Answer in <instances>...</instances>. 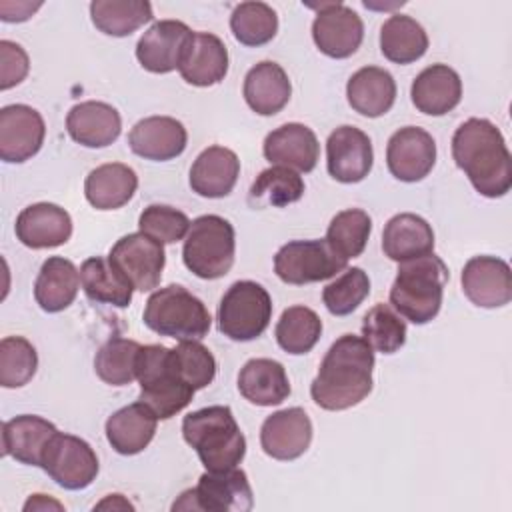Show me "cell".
I'll list each match as a JSON object with an SVG mask.
<instances>
[{
	"label": "cell",
	"mask_w": 512,
	"mask_h": 512,
	"mask_svg": "<svg viewBox=\"0 0 512 512\" xmlns=\"http://www.w3.org/2000/svg\"><path fill=\"white\" fill-rule=\"evenodd\" d=\"M374 350L362 336L342 334L328 348L310 384L312 400L330 412L360 404L374 386Z\"/></svg>",
	"instance_id": "1"
},
{
	"label": "cell",
	"mask_w": 512,
	"mask_h": 512,
	"mask_svg": "<svg viewBox=\"0 0 512 512\" xmlns=\"http://www.w3.org/2000/svg\"><path fill=\"white\" fill-rule=\"evenodd\" d=\"M452 158L474 190L500 198L512 188V156L500 128L486 118H468L452 136Z\"/></svg>",
	"instance_id": "2"
},
{
	"label": "cell",
	"mask_w": 512,
	"mask_h": 512,
	"mask_svg": "<svg viewBox=\"0 0 512 512\" xmlns=\"http://www.w3.org/2000/svg\"><path fill=\"white\" fill-rule=\"evenodd\" d=\"M448 266L434 252L398 262V274L390 288V306L414 324H426L440 312Z\"/></svg>",
	"instance_id": "3"
},
{
	"label": "cell",
	"mask_w": 512,
	"mask_h": 512,
	"mask_svg": "<svg viewBox=\"0 0 512 512\" xmlns=\"http://www.w3.org/2000/svg\"><path fill=\"white\" fill-rule=\"evenodd\" d=\"M182 436L206 470H228L246 456V438L228 406H206L182 420Z\"/></svg>",
	"instance_id": "4"
},
{
	"label": "cell",
	"mask_w": 512,
	"mask_h": 512,
	"mask_svg": "<svg viewBox=\"0 0 512 512\" xmlns=\"http://www.w3.org/2000/svg\"><path fill=\"white\" fill-rule=\"evenodd\" d=\"M136 380L140 384L138 400L144 402L158 420H168L182 412L196 392L180 376L172 348L162 344H146L140 348Z\"/></svg>",
	"instance_id": "5"
},
{
	"label": "cell",
	"mask_w": 512,
	"mask_h": 512,
	"mask_svg": "<svg viewBox=\"0 0 512 512\" xmlns=\"http://www.w3.org/2000/svg\"><path fill=\"white\" fill-rule=\"evenodd\" d=\"M142 320L152 332L176 340H202L212 326L206 304L180 284L154 290Z\"/></svg>",
	"instance_id": "6"
},
{
	"label": "cell",
	"mask_w": 512,
	"mask_h": 512,
	"mask_svg": "<svg viewBox=\"0 0 512 512\" xmlns=\"http://www.w3.org/2000/svg\"><path fill=\"white\" fill-rule=\"evenodd\" d=\"M234 252V226L226 218L204 214L190 222L182 260L194 276L202 280H218L226 276L234 264Z\"/></svg>",
	"instance_id": "7"
},
{
	"label": "cell",
	"mask_w": 512,
	"mask_h": 512,
	"mask_svg": "<svg viewBox=\"0 0 512 512\" xmlns=\"http://www.w3.org/2000/svg\"><path fill=\"white\" fill-rule=\"evenodd\" d=\"M272 320V298L252 280L234 282L218 304V330L236 342H250L264 334Z\"/></svg>",
	"instance_id": "8"
},
{
	"label": "cell",
	"mask_w": 512,
	"mask_h": 512,
	"mask_svg": "<svg viewBox=\"0 0 512 512\" xmlns=\"http://www.w3.org/2000/svg\"><path fill=\"white\" fill-rule=\"evenodd\" d=\"M254 506L248 476L238 466L228 470H206L198 484L180 494L172 510L248 512Z\"/></svg>",
	"instance_id": "9"
},
{
	"label": "cell",
	"mask_w": 512,
	"mask_h": 512,
	"mask_svg": "<svg viewBox=\"0 0 512 512\" xmlns=\"http://www.w3.org/2000/svg\"><path fill=\"white\" fill-rule=\"evenodd\" d=\"M346 260L340 258L328 242L322 240H292L274 256L276 276L294 286L322 282L346 270Z\"/></svg>",
	"instance_id": "10"
},
{
	"label": "cell",
	"mask_w": 512,
	"mask_h": 512,
	"mask_svg": "<svg viewBox=\"0 0 512 512\" xmlns=\"http://www.w3.org/2000/svg\"><path fill=\"white\" fill-rule=\"evenodd\" d=\"M58 486L66 490H84L98 476V456L92 446L72 434L58 432L42 458L40 466Z\"/></svg>",
	"instance_id": "11"
},
{
	"label": "cell",
	"mask_w": 512,
	"mask_h": 512,
	"mask_svg": "<svg viewBox=\"0 0 512 512\" xmlns=\"http://www.w3.org/2000/svg\"><path fill=\"white\" fill-rule=\"evenodd\" d=\"M108 260L138 292L154 290L166 264L164 246L142 232L126 234L110 248Z\"/></svg>",
	"instance_id": "12"
},
{
	"label": "cell",
	"mask_w": 512,
	"mask_h": 512,
	"mask_svg": "<svg viewBox=\"0 0 512 512\" xmlns=\"http://www.w3.org/2000/svg\"><path fill=\"white\" fill-rule=\"evenodd\" d=\"M316 48L336 60L352 56L364 40L362 18L342 2L320 4L312 22Z\"/></svg>",
	"instance_id": "13"
},
{
	"label": "cell",
	"mask_w": 512,
	"mask_h": 512,
	"mask_svg": "<svg viewBox=\"0 0 512 512\" xmlns=\"http://www.w3.org/2000/svg\"><path fill=\"white\" fill-rule=\"evenodd\" d=\"M46 124L28 104H8L0 110V158L20 164L36 156L44 144Z\"/></svg>",
	"instance_id": "14"
},
{
	"label": "cell",
	"mask_w": 512,
	"mask_h": 512,
	"mask_svg": "<svg viewBox=\"0 0 512 512\" xmlns=\"http://www.w3.org/2000/svg\"><path fill=\"white\" fill-rule=\"evenodd\" d=\"M194 32L180 20L154 22L136 44L140 66L152 74H168L178 70Z\"/></svg>",
	"instance_id": "15"
},
{
	"label": "cell",
	"mask_w": 512,
	"mask_h": 512,
	"mask_svg": "<svg viewBox=\"0 0 512 512\" xmlns=\"http://www.w3.org/2000/svg\"><path fill=\"white\" fill-rule=\"evenodd\" d=\"M374 164L372 142L366 132L356 126H338L326 140L328 174L342 184L364 180Z\"/></svg>",
	"instance_id": "16"
},
{
	"label": "cell",
	"mask_w": 512,
	"mask_h": 512,
	"mask_svg": "<svg viewBox=\"0 0 512 512\" xmlns=\"http://www.w3.org/2000/svg\"><path fill=\"white\" fill-rule=\"evenodd\" d=\"M386 164L400 182H420L436 164V142L432 134L418 126L396 130L386 146Z\"/></svg>",
	"instance_id": "17"
},
{
	"label": "cell",
	"mask_w": 512,
	"mask_h": 512,
	"mask_svg": "<svg viewBox=\"0 0 512 512\" xmlns=\"http://www.w3.org/2000/svg\"><path fill=\"white\" fill-rule=\"evenodd\" d=\"M312 420L304 408H284L270 414L260 428L262 450L274 460H296L312 442Z\"/></svg>",
	"instance_id": "18"
},
{
	"label": "cell",
	"mask_w": 512,
	"mask_h": 512,
	"mask_svg": "<svg viewBox=\"0 0 512 512\" xmlns=\"http://www.w3.org/2000/svg\"><path fill=\"white\" fill-rule=\"evenodd\" d=\"M462 290L480 308H500L512 300V272L496 256H474L462 268Z\"/></svg>",
	"instance_id": "19"
},
{
	"label": "cell",
	"mask_w": 512,
	"mask_h": 512,
	"mask_svg": "<svg viewBox=\"0 0 512 512\" xmlns=\"http://www.w3.org/2000/svg\"><path fill=\"white\" fill-rule=\"evenodd\" d=\"M188 132L184 124L172 116H148L138 120L130 134L128 146L130 150L154 162H166L180 156L186 150Z\"/></svg>",
	"instance_id": "20"
},
{
	"label": "cell",
	"mask_w": 512,
	"mask_h": 512,
	"mask_svg": "<svg viewBox=\"0 0 512 512\" xmlns=\"http://www.w3.org/2000/svg\"><path fill=\"white\" fill-rule=\"evenodd\" d=\"M262 152L272 166H286L306 174L316 168L320 144L308 126L300 122H288L264 138Z\"/></svg>",
	"instance_id": "21"
},
{
	"label": "cell",
	"mask_w": 512,
	"mask_h": 512,
	"mask_svg": "<svg viewBox=\"0 0 512 512\" xmlns=\"http://www.w3.org/2000/svg\"><path fill=\"white\" fill-rule=\"evenodd\" d=\"M16 238L32 248H56L70 240L72 236V218L70 214L52 202H36L26 206L14 224Z\"/></svg>",
	"instance_id": "22"
},
{
	"label": "cell",
	"mask_w": 512,
	"mask_h": 512,
	"mask_svg": "<svg viewBox=\"0 0 512 512\" xmlns=\"http://www.w3.org/2000/svg\"><path fill=\"white\" fill-rule=\"evenodd\" d=\"M66 130L74 142L86 148H106L122 132V118L112 104L86 100L70 108Z\"/></svg>",
	"instance_id": "23"
},
{
	"label": "cell",
	"mask_w": 512,
	"mask_h": 512,
	"mask_svg": "<svg viewBox=\"0 0 512 512\" xmlns=\"http://www.w3.org/2000/svg\"><path fill=\"white\" fill-rule=\"evenodd\" d=\"M410 98L422 114L444 116L460 104L462 80L448 64H432L412 80Z\"/></svg>",
	"instance_id": "24"
},
{
	"label": "cell",
	"mask_w": 512,
	"mask_h": 512,
	"mask_svg": "<svg viewBox=\"0 0 512 512\" xmlns=\"http://www.w3.org/2000/svg\"><path fill=\"white\" fill-rule=\"evenodd\" d=\"M58 428L42 416L22 414L2 426V454L20 464L42 466L44 452Z\"/></svg>",
	"instance_id": "25"
},
{
	"label": "cell",
	"mask_w": 512,
	"mask_h": 512,
	"mask_svg": "<svg viewBox=\"0 0 512 512\" xmlns=\"http://www.w3.org/2000/svg\"><path fill=\"white\" fill-rule=\"evenodd\" d=\"M240 160L236 152L224 146H208L190 168V188L202 198H224L236 186Z\"/></svg>",
	"instance_id": "26"
},
{
	"label": "cell",
	"mask_w": 512,
	"mask_h": 512,
	"mask_svg": "<svg viewBox=\"0 0 512 512\" xmlns=\"http://www.w3.org/2000/svg\"><path fill=\"white\" fill-rule=\"evenodd\" d=\"M156 424V414L144 402L138 400L110 414L104 432L108 444L118 454L134 456L152 442L156 434Z\"/></svg>",
	"instance_id": "27"
},
{
	"label": "cell",
	"mask_w": 512,
	"mask_h": 512,
	"mask_svg": "<svg viewBox=\"0 0 512 512\" xmlns=\"http://www.w3.org/2000/svg\"><path fill=\"white\" fill-rule=\"evenodd\" d=\"M178 72L184 82L198 88L222 82L228 74V50L224 42L216 34L194 32Z\"/></svg>",
	"instance_id": "28"
},
{
	"label": "cell",
	"mask_w": 512,
	"mask_h": 512,
	"mask_svg": "<svg viewBox=\"0 0 512 512\" xmlns=\"http://www.w3.org/2000/svg\"><path fill=\"white\" fill-rule=\"evenodd\" d=\"M242 94L252 112L260 116H274L288 104L292 84L280 64L264 60L248 70Z\"/></svg>",
	"instance_id": "29"
},
{
	"label": "cell",
	"mask_w": 512,
	"mask_h": 512,
	"mask_svg": "<svg viewBox=\"0 0 512 512\" xmlns=\"http://www.w3.org/2000/svg\"><path fill=\"white\" fill-rule=\"evenodd\" d=\"M346 98L354 112L366 118H378L394 106L396 82L388 70L364 66L350 76L346 84Z\"/></svg>",
	"instance_id": "30"
},
{
	"label": "cell",
	"mask_w": 512,
	"mask_h": 512,
	"mask_svg": "<svg viewBox=\"0 0 512 512\" xmlns=\"http://www.w3.org/2000/svg\"><path fill=\"white\" fill-rule=\"evenodd\" d=\"M240 394L256 406H278L290 396L286 368L272 358H252L238 374Z\"/></svg>",
	"instance_id": "31"
},
{
	"label": "cell",
	"mask_w": 512,
	"mask_h": 512,
	"mask_svg": "<svg viewBox=\"0 0 512 512\" xmlns=\"http://www.w3.org/2000/svg\"><path fill=\"white\" fill-rule=\"evenodd\" d=\"M382 250L394 262H404L430 254L434 250V230L418 214H396L384 226Z\"/></svg>",
	"instance_id": "32"
},
{
	"label": "cell",
	"mask_w": 512,
	"mask_h": 512,
	"mask_svg": "<svg viewBox=\"0 0 512 512\" xmlns=\"http://www.w3.org/2000/svg\"><path fill=\"white\" fill-rule=\"evenodd\" d=\"M138 188L136 172L122 162L94 168L84 182V196L96 210H116L128 204Z\"/></svg>",
	"instance_id": "33"
},
{
	"label": "cell",
	"mask_w": 512,
	"mask_h": 512,
	"mask_svg": "<svg viewBox=\"0 0 512 512\" xmlns=\"http://www.w3.org/2000/svg\"><path fill=\"white\" fill-rule=\"evenodd\" d=\"M80 286L78 268L62 256H50L36 276L34 298L44 312H62L74 302Z\"/></svg>",
	"instance_id": "34"
},
{
	"label": "cell",
	"mask_w": 512,
	"mask_h": 512,
	"mask_svg": "<svg viewBox=\"0 0 512 512\" xmlns=\"http://www.w3.org/2000/svg\"><path fill=\"white\" fill-rule=\"evenodd\" d=\"M428 50V34L406 14H392L380 28V52L394 64H412Z\"/></svg>",
	"instance_id": "35"
},
{
	"label": "cell",
	"mask_w": 512,
	"mask_h": 512,
	"mask_svg": "<svg viewBox=\"0 0 512 512\" xmlns=\"http://www.w3.org/2000/svg\"><path fill=\"white\" fill-rule=\"evenodd\" d=\"M80 284L84 294L100 304L126 308L132 302L134 288L114 268L108 258L92 256L80 266Z\"/></svg>",
	"instance_id": "36"
},
{
	"label": "cell",
	"mask_w": 512,
	"mask_h": 512,
	"mask_svg": "<svg viewBox=\"0 0 512 512\" xmlns=\"http://www.w3.org/2000/svg\"><path fill=\"white\" fill-rule=\"evenodd\" d=\"M92 24L106 36L124 38L154 18L146 0H94L90 2Z\"/></svg>",
	"instance_id": "37"
},
{
	"label": "cell",
	"mask_w": 512,
	"mask_h": 512,
	"mask_svg": "<svg viewBox=\"0 0 512 512\" xmlns=\"http://www.w3.org/2000/svg\"><path fill=\"white\" fill-rule=\"evenodd\" d=\"M304 196L302 176L286 166H272L262 170L250 186L248 202L254 208H282L298 202Z\"/></svg>",
	"instance_id": "38"
},
{
	"label": "cell",
	"mask_w": 512,
	"mask_h": 512,
	"mask_svg": "<svg viewBox=\"0 0 512 512\" xmlns=\"http://www.w3.org/2000/svg\"><path fill=\"white\" fill-rule=\"evenodd\" d=\"M278 346L294 356L310 352L322 336V320L308 306H290L276 324Z\"/></svg>",
	"instance_id": "39"
},
{
	"label": "cell",
	"mask_w": 512,
	"mask_h": 512,
	"mask_svg": "<svg viewBox=\"0 0 512 512\" xmlns=\"http://www.w3.org/2000/svg\"><path fill=\"white\" fill-rule=\"evenodd\" d=\"M370 232L372 218L368 212L360 208H348L330 220L324 240L340 258L348 262L350 258H358L364 252Z\"/></svg>",
	"instance_id": "40"
},
{
	"label": "cell",
	"mask_w": 512,
	"mask_h": 512,
	"mask_svg": "<svg viewBox=\"0 0 512 512\" xmlns=\"http://www.w3.org/2000/svg\"><path fill=\"white\" fill-rule=\"evenodd\" d=\"M142 344L136 340L112 336L96 352L94 370L110 386H126L136 380V362Z\"/></svg>",
	"instance_id": "41"
},
{
	"label": "cell",
	"mask_w": 512,
	"mask_h": 512,
	"mask_svg": "<svg viewBox=\"0 0 512 512\" xmlns=\"http://www.w3.org/2000/svg\"><path fill=\"white\" fill-rule=\"evenodd\" d=\"M230 30L244 46H264L278 32V16L266 2H242L232 10Z\"/></svg>",
	"instance_id": "42"
},
{
	"label": "cell",
	"mask_w": 512,
	"mask_h": 512,
	"mask_svg": "<svg viewBox=\"0 0 512 512\" xmlns=\"http://www.w3.org/2000/svg\"><path fill=\"white\" fill-rule=\"evenodd\" d=\"M404 318L384 302L374 304L362 318V338L372 350L382 354H394L406 344Z\"/></svg>",
	"instance_id": "43"
},
{
	"label": "cell",
	"mask_w": 512,
	"mask_h": 512,
	"mask_svg": "<svg viewBox=\"0 0 512 512\" xmlns=\"http://www.w3.org/2000/svg\"><path fill=\"white\" fill-rule=\"evenodd\" d=\"M38 368L36 348L22 336H6L0 340V384L4 388H20L28 384Z\"/></svg>",
	"instance_id": "44"
},
{
	"label": "cell",
	"mask_w": 512,
	"mask_h": 512,
	"mask_svg": "<svg viewBox=\"0 0 512 512\" xmlns=\"http://www.w3.org/2000/svg\"><path fill=\"white\" fill-rule=\"evenodd\" d=\"M370 294V278L368 274L358 268H346L336 280H332L322 290V302L334 316H348L352 314L364 298Z\"/></svg>",
	"instance_id": "45"
},
{
	"label": "cell",
	"mask_w": 512,
	"mask_h": 512,
	"mask_svg": "<svg viewBox=\"0 0 512 512\" xmlns=\"http://www.w3.org/2000/svg\"><path fill=\"white\" fill-rule=\"evenodd\" d=\"M174 352V362L180 376L194 388H206L216 376V358L200 340H180Z\"/></svg>",
	"instance_id": "46"
},
{
	"label": "cell",
	"mask_w": 512,
	"mask_h": 512,
	"mask_svg": "<svg viewBox=\"0 0 512 512\" xmlns=\"http://www.w3.org/2000/svg\"><path fill=\"white\" fill-rule=\"evenodd\" d=\"M138 228L142 234L150 236L152 240L164 244H174L186 238L190 220L184 212L164 206V204H150L142 210L138 218Z\"/></svg>",
	"instance_id": "47"
},
{
	"label": "cell",
	"mask_w": 512,
	"mask_h": 512,
	"mask_svg": "<svg viewBox=\"0 0 512 512\" xmlns=\"http://www.w3.org/2000/svg\"><path fill=\"white\" fill-rule=\"evenodd\" d=\"M30 70V60L26 50L12 42L0 40V90H10L20 84Z\"/></svg>",
	"instance_id": "48"
},
{
	"label": "cell",
	"mask_w": 512,
	"mask_h": 512,
	"mask_svg": "<svg viewBox=\"0 0 512 512\" xmlns=\"http://www.w3.org/2000/svg\"><path fill=\"white\" fill-rule=\"evenodd\" d=\"M42 6V2H8V0H2L0 2V18L4 22H24L28 20L38 8Z\"/></svg>",
	"instance_id": "49"
},
{
	"label": "cell",
	"mask_w": 512,
	"mask_h": 512,
	"mask_svg": "<svg viewBox=\"0 0 512 512\" xmlns=\"http://www.w3.org/2000/svg\"><path fill=\"white\" fill-rule=\"evenodd\" d=\"M50 508H54V510H64V506H62L58 500H54V498H50V496H46V494H32V496L26 500V504H24V510H26V512H30V510H50Z\"/></svg>",
	"instance_id": "50"
},
{
	"label": "cell",
	"mask_w": 512,
	"mask_h": 512,
	"mask_svg": "<svg viewBox=\"0 0 512 512\" xmlns=\"http://www.w3.org/2000/svg\"><path fill=\"white\" fill-rule=\"evenodd\" d=\"M94 508H98V510H102V508H122V510H134V506L122 496V494H110V496H106L102 502H98Z\"/></svg>",
	"instance_id": "51"
}]
</instances>
